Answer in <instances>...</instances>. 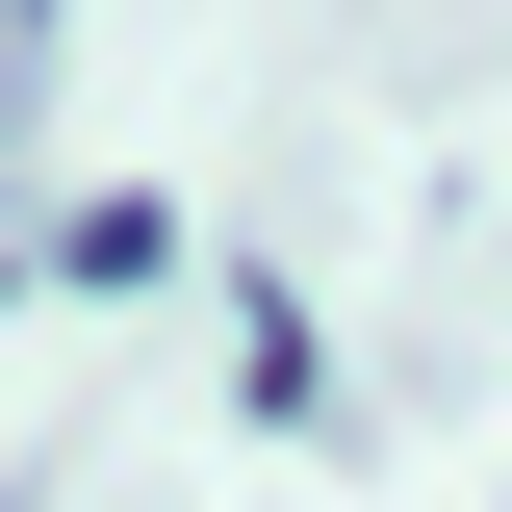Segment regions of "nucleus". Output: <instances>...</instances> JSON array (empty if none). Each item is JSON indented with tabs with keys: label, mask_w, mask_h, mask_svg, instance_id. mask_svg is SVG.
<instances>
[{
	"label": "nucleus",
	"mask_w": 512,
	"mask_h": 512,
	"mask_svg": "<svg viewBox=\"0 0 512 512\" xmlns=\"http://www.w3.org/2000/svg\"><path fill=\"white\" fill-rule=\"evenodd\" d=\"M26 282H77V308H128V282H180V205H154V180L52 205V256H26Z\"/></svg>",
	"instance_id": "obj_1"
},
{
	"label": "nucleus",
	"mask_w": 512,
	"mask_h": 512,
	"mask_svg": "<svg viewBox=\"0 0 512 512\" xmlns=\"http://www.w3.org/2000/svg\"><path fill=\"white\" fill-rule=\"evenodd\" d=\"M0 512H52V487H0Z\"/></svg>",
	"instance_id": "obj_3"
},
{
	"label": "nucleus",
	"mask_w": 512,
	"mask_h": 512,
	"mask_svg": "<svg viewBox=\"0 0 512 512\" xmlns=\"http://www.w3.org/2000/svg\"><path fill=\"white\" fill-rule=\"evenodd\" d=\"M231 384H256L308 461H333V410H359V384H333V333H308V282H256V308H231Z\"/></svg>",
	"instance_id": "obj_2"
}]
</instances>
